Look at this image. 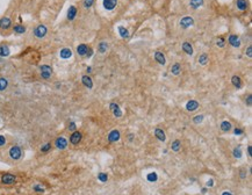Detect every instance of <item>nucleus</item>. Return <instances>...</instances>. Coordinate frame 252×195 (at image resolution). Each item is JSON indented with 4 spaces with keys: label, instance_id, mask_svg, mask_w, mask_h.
Listing matches in <instances>:
<instances>
[{
    "label": "nucleus",
    "instance_id": "nucleus-1",
    "mask_svg": "<svg viewBox=\"0 0 252 195\" xmlns=\"http://www.w3.org/2000/svg\"><path fill=\"white\" fill-rule=\"evenodd\" d=\"M33 34H34V36L36 38H44L47 36V34H48V28H47L45 25L41 23V25H38V26H36L34 28Z\"/></svg>",
    "mask_w": 252,
    "mask_h": 195
},
{
    "label": "nucleus",
    "instance_id": "nucleus-2",
    "mask_svg": "<svg viewBox=\"0 0 252 195\" xmlns=\"http://www.w3.org/2000/svg\"><path fill=\"white\" fill-rule=\"evenodd\" d=\"M40 74H41V77H42L44 80L50 79L51 76H52V67H51L50 65H47V64L41 65V66H40Z\"/></svg>",
    "mask_w": 252,
    "mask_h": 195
},
{
    "label": "nucleus",
    "instance_id": "nucleus-3",
    "mask_svg": "<svg viewBox=\"0 0 252 195\" xmlns=\"http://www.w3.org/2000/svg\"><path fill=\"white\" fill-rule=\"evenodd\" d=\"M22 149L18 145H14L10 149V157L13 159V160H19L21 157H22Z\"/></svg>",
    "mask_w": 252,
    "mask_h": 195
},
{
    "label": "nucleus",
    "instance_id": "nucleus-4",
    "mask_svg": "<svg viewBox=\"0 0 252 195\" xmlns=\"http://www.w3.org/2000/svg\"><path fill=\"white\" fill-rule=\"evenodd\" d=\"M0 180H1V182L4 185H13V183L16 182V176L11 174V173H6V174H3V176H1Z\"/></svg>",
    "mask_w": 252,
    "mask_h": 195
},
{
    "label": "nucleus",
    "instance_id": "nucleus-5",
    "mask_svg": "<svg viewBox=\"0 0 252 195\" xmlns=\"http://www.w3.org/2000/svg\"><path fill=\"white\" fill-rule=\"evenodd\" d=\"M228 43H229L231 47H233V48H239L240 44H242L239 36H237L236 34H231V35L229 36V38H228Z\"/></svg>",
    "mask_w": 252,
    "mask_h": 195
},
{
    "label": "nucleus",
    "instance_id": "nucleus-6",
    "mask_svg": "<svg viewBox=\"0 0 252 195\" xmlns=\"http://www.w3.org/2000/svg\"><path fill=\"white\" fill-rule=\"evenodd\" d=\"M12 27V20L8 16H4L0 19V29L1 30H8Z\"/></svg>",
    "mask_w": 252,
    "mask_h": 195
},
{
    "label": "nucleus",
    "instance_id": "nucleus-7",
    "mask_svg": "<svg viewBox=\"0 0 252 195\" xmlns=\"http://www.w3.org/2000/svg\"><path fill=\"white\" fill-rule=\"evenodd\" d=\"M193 25H194V19L192 16H185V18H183L180 20V27L181 28L187 29V28L192 27Z\"/></svg>",
    "mask_w": 252,
    "mask_h": 195
},
{
    "label": "nucleus",
    "instance_id": "nucleus-8",
    "mask_svg": "<svg viewBox=\"0 0 252 195\" xmlns=\"http://www.w3.org/2000/svg\"><path fill=\"white\" fill-rule=\"evenodd\" d=\"M55 146H56L57 149H59V150L66 149V148H67V141H66V138L63 137V136L57 137L56 141H55Z\"/></svg>",
    "mask_w": 252,
    "mask_h": 195
},
{
    "label": "nucleus",
    "instance_id": "nucleus-9",
    "mask_svg": "<svg viewBox=\"0 0 252 195\" xmlns=\"http://www.w3.org/2000/svg\"><path fill=\"white\" fill-rule=\"evenodd\" d=\"M81 138H82V135H81V133L76 130V131H73V133H72V135L70 136V143H71V144H73V145H77V144H79V143H80Z\"/></svg>",
    "mask_w": 252,
    "mask_h": 195
},
{
    "label": "nucleus",
    "instance_id": "nucleus-10",
    "mask_svg": "<svg viewBox=\"0 0 252 195\" xmlns=\"http://www.w3.org/2000/svg\"><path fill=\"white\" fill-rule=\"evenodd\" d=\"M120 137H121V135H120V131L119 130H112L111 133H109V135H108V142L109 143H115V142H117L119 139H120Z\"/></svg>",
    "mask_w": 252,
    "mask_h": 195
},
{
    "label": "nucleus",
    "instance_id": "nucleus-11",
    "mask_svg": "<svg viewBox=\"0 0 252 195\" xmlns=\"http://www.w3.org/2000/svg\"><path fill=\"white\" fill-rule=\"evenodd\" d=\"M77 13H78V11H77V7L76 6H70L69 7V10H67V14H66V18H67V20H70V21H73L74 19H76V16H77Z\"/></svg>",
    "mask_w": 252,
    "mask_h": 195
},
{
    "label": "nucleus",
    "instance_id": "nucleus-12",
    "mask_svg": "<svg viewBox=\"0 0 252 195\" xmlns=\"http://www.w3.org/2000/svg\"><path fill=\"white\" fill-rule=\"evenodd\" d=\"M117 5V0H104V7L107 11H113Z\"/></svg>",
    "mask_w": 252,
    "mask_h": 195
},
{
    "label": "nucleus",
    "instance_id": "nucleus-13",
    "mask_svg": "<svg viewBox=\"0 0 252 195\" xmlns=\"http://www.w3.org/2000/svg\"><path fill=\"white\" fill-rule=\"evenodd\" d=\"M59 56L62 59H69L72 57V50L70 48H63L59 51Z\"/></svg>",
    "mask_w": 252,
    "mask_h": 195
},
{
    "label": "nucleus",
    "instance_id": "nucleus-14",
    "mask_svg": "<svg viewBox=\"0 0 252 195\" xmlns=\"http://www.w3.org/2000/svg\"><path fill=\"white\" fill-rule=\"evenodd\" d=\"M81 82H82L84 86L90 88V89L93 87V80H92V78L90 76H82L81 77Z\"/></svg>",
    "mask_w": 252,
    "mask_h": 195
},
{
    "label": "nucleus",
    "instance_id": "nucleus-15",
    "mask_svg": "<svg viewBox=\"0 0 252 195\" xmlns=\"http://www.w3.org/2000/svg\"><path fill=\"white\" fill-rule=\"evenodd\" d=\"M199 107H200V105H199V102H198L196 100H191V101H188V102L186 104V109H187L188 112H194V111H196Z\"/></svg>",
    "mask_w": 252,
    "mask_h": 195
},
{
    "label": "nucleus",
    "instance_id": "nucleus-16",
    "mask_svg": "<svg viewBox=\"0 0 252 195\" xmlns=\"http://www.w3.org/2000/svg\"><path fill=\"white\" fill-rule=\"evenodd\" d=\"M154 59L160 64V65H165L166 64V58L164 56V54L161 51H156L154 52Z\"/></svg>",
    "mask_w": 252,
    "mask_h": 195
},
{
    "label": "nucleus",
    "instance_id": "nucleus-17",
    "mask_svg": "<svg viewBox=\"0 0 252 195\" xmlns=\"http://www.w3.org/2000/svg\"><path fill=\"white\" fill-rule=\"evenodd\" d=\"M109 108H111V111L113 112V114L116 116V117H121L122 116V111L120 109V107H119V105H116V104H111L109 105Z\"/></svg>",
    "mask_w": 252,
    "mask_h": 195
},
{
    "label": "nucleus",
    "instance_id": "nucleus-18",
    "mask_svg": "<svg viewBox=\"0 0 252 195\" xmlns=\"http://www.w3.org/2000/svg\"><path fill=\"white\" fill-rule=\"evenodd\" d=\"M87 50H89V47L86 45V44H84V43H81V44H79L78 47H77V54L79 55V56H86V54H87Z\"/></svg>",
    "mask_w": 252,
    "mask_h": 195
},
{
    "label": "nucleus",
    "instance_id": "nucleus-19",
    "mask_svg": "<svg viewBox=\"0 0 252 195\" xmlns=\"http://www.w3.org/2000/svg\"><path fill=\"white\" fill-rule=\"evenodd\" d=\"M11 54L10 47L6 44H1L0 45V57H8Z\"/></svg>",
    "mask_w": 252,
    "mask_h": 195
},
{
    "label": "nucleus",
    "instance_id": "nucleus-20",
    "mask_svg": "<svg viewBox=\"0 0 252 195\" xmlns=\"http://www.w3.org/2000/svg\"><path fill=\"white\" fill-rule=\"evenodd\" d=\"M236 6L239 11H246L249 7V3H247V0H237Z\"/></svg>",
    "mask_w": 252,
    "mask_h": 195
},
{
    "label": "nucleus",
    "instance_id": "nucleus-21",
    "mask_svg": "<svg viewBox=\"0 0 252 195\" xmlns=\"http://www.w3.org/2000/svg\"><path fill=\"white\" fill-rule=\"evenodd\" d=\"M181 48H183V50L187 54V55H193V47H192V44L190 43V42H184L183 43V45H181Z\"/></svg>",
    "mask_w": 252,
    "mask_h": 195
},
{
    "label": "nucleus",
    "instance_id": "nucleus-22",
    "mask_svg": "<svg viewBox=\"0 0 252 195\" xmlns=\"http://www.w3.org/2000/svg\"><path fill=\"white\" fill-rule=\"evenodd\" d=\"M154 136H156L157 139H159L160 142H165V139H166V136H165L164 130H161V129H159V128H157V129L154 130Z\"/></svg>",
    "mask_w": 252,
    "mask_h": 195
},
{
    "label": "nucleus",
    "instance_id": "nucleus-23",
    "mask_svg": "<svg viewBox=\"0 0 252 195\" xmlns=\"http://www.w3.org/2000/svg\"><path fill=\"white\" fill-rule=\"evenodd\" d=\"M231 82H232V85L237 88V89H239V88H242V79L238 77V76H233L232 78H231Z\"/></svg>",
    "mask_w": 252,
    "mask_h": 195
},
{
    "label": "nucleus",
    "instance_id": "nucleus-24",
    "mask_svg": "<svg viewBox=\"0 0 252 195\" xmlns=\"http://www.w3.org/2000/svg\"><path fill=\"white\" fill-rule=\"evenodd\" d=\"M232 129V124L229 122V121H223L222 123H221V130L223 131V133H228V131H230Z\"/></svg>",
    "mask_w": 252,
    "mask_h": 195
},
{
    "label": "nucleus",
    "instance_id": "nucleus-25",
    "mask_svg": "<svg viewBox=\"0 0 252 195\" xmlns=\"http://www.w3.org/2000/svg\"><path fill=\"white\" fill-rule=\"evenodd\" d=\"M205 4V1L203 0H191L190 1V5H191V7L192 8H194V10H196V8H200L202 5Z\"/></svg>",
    "mask_w": 252,
    "mask_h": 195
},
{
    "label": "nucleus",
    "instance_id": "nucleus-26",
    "mask_svg": "<svg viewBox=\"0 0 252 195\" xmlns=\"http://www.w3.org/2000/svg\"><path fill=\"white\" fill-rule=\"evenodd\" d=\"M180 72H181V65L179 63L173 64L172 67H171V73L174 74V76H178V74H180Z\"/></svg>",
    "mask_w": 252,
    "mask_h": 195
},
{
    "label": "nucleus",
    "instance_id": "nucleus-27",
    "mask_svg": "<svg viewBox=\"0 0 252 195\" xmlns=\"http://www.w3.org/2000/svg\"><path fill=\"white\" fill-rule=\"evenodd\" d=\"M13 32L15 34H25L26 33V27L23 25H15L13 27Z\"/></svg>",
    "mask_w": 252,
    "mask_h": 195
},
{
    "label": "nucleus",
    "instance_id": "nucleus-28",
    "mask_svg": "<svg viewBox=\"0 0 252 195\" xmlns=\"http://www.w3.org/2000/svg\"><path fill=\"white\" fill-rule=\"evenodd\" d=\"M107 49H108V43H107V42L102 41V42H100V43L98 44V51H99L100 54H105V52L107 51Z\"/></svg>",
    "mask_w": 252,
    "mask_h": 195
},
{
    "label": "nucleus",
    "instance_id": "nucleus-29",
    "mask_svg": "<svg viewBox=\"0 0 252 195\" xmlns=\"http://www.w3.org/2000/svg\"><path fill=\"white\" fill-rule=\"evenodd\" d=\"M119 34H120V36H121L122 38H129V32H128V29L124 28V27H122V26L119 27Z\"/></svg>",
    "mask_w": 252,
    "mask_h": 195
},
{
    "label": "nucleus",
    "instance_id": "nucleus-30",
    "mask_svg": "<svg viewBox=\"0 0 252 195\" xmlns=\"http://www.w3.org/2000/svg\"><path fill=\"white\" fill-rule=\"evenodd\" d=\"M8 86V80L4 77L0 78V92H4Z\"/></svg>",
    "mask_w": 252,
    "mask_h": 195
},
{
    "label": "nucleus",
    "instance_id": "nucleus-31",
    "mask_svg": "<svg viewBox=\"0 0 252 195\" xmlns=\"http://www.w3.org/2000/svg\"><path fill=\"white\" fill-rule=\"evenodd\" d=\"M208 60H209V58H208V56H207L206 54L200 55L199 58H198V62H199V64H201V65H206V64L208 63Z\"/></svg>",
    "mask_w": 252,
    "mask_h": 195
},
{
    "label": "nucleus",
    "instance_id": "nucleus-32",
    "mask_svg": "<svg viewBox=\"0 0 252 195\" xmlns=\"http://www.w3.org/2000/svg\"><path fill=\"white\" fill-rule=\"evenodd\" d=\"M146 180L150 181V182H156L158 180V175L156 172H150L148 175H146Z\"/></svg>",
    "mask_w": 252,
    "mask_h": 195
},
{
    "label": "nucleus",
    "instance_id": "nucleus-33",
    "mask_svg": "<svg viewBox=\"0 0 252 195\" xmlns=\"http://www.w3.org/2000/svg\"><path fill=\"white\" fill-rule=\"evenodd\" d=\"M180 148H181V143H180V141H174L173 143H172V145H171V149H172V151H179L180 150Z\"/></svg>",
    "mask_w": 252,
    "mask_h": 195
},
{
    "label": "nucleus",
    "instance_id": "nucleus-34",
    "mask_svg": "<svg viewBox=\"0 0 252 195\" xmlns=\"http://www.w3.org/2000/svg\"><path fill=\"white\" fill-rule=\"evenodd\" d=\"M93 5H94V0H84L82 1L84 8H91Z\"/></svg>",
    "mask_w": 252,
    "mask_h": 195
},
{
    "label": "nucleus",
    "instance_id": "nucleus-35",
    "mask_svg": "<svg viewBox=\"0 0 252 195\" xmlns=\"http://www.w3.org/2000/svg\"><path fill=\"white\" fill-rule=\"evenodd\" d=\"M232 154H233V157H235V158L239 159V158L242 157V151H240V148H239V146H238V148H235V149H233V151H232Z\"/></svg>",
    "mask_w": 252,
    "mask_h": 195
},
{
    "label": "nucleus",
    "instance_id": "nucleus-36",
    "mask_svg": "<svg viewBox=\"0 0 252 195\" xmlns=\"http://www.w3.org/2000/svg\"><path fill=\"white\" fill-rule=\"evenodd\" d=\"M98 179H99L101 182H106V181L108 180V175H107L106 173H104V172H100V173L98 174Z\"/></svg>",
    "mask_w": 252,
    "mask_h": 195
},
{
    "label": "nucleus",
    "instance_id": "nucleus-37",
    "mask_svg": "<svg viewBox=\"0 0 252 195\" xmlns=\"http://www.w3.org/2000/svg\"><path fill=\"white\" fill-rule=\"evenodd\" d=\"M202 121H203V115H202V114L196 115V116L193 117V122H194L195 124H199V123H201Z\"/></svg>",
    "mask_w": 252,
    "mask_h": 195
},
{
    "label": "nucleus",
    "instance_id": "nucleus-38",
    "mask_svg": "<svg viewBox=\"0 0 252 195\" xmlns=\"http://www.w3.org/2000/svg\"><path fill=\"white\" fill-rule=\"evenodd\" d=\"M51 149V143H45L42 148H41V152H43V153H47L49 150Z\"/></svg>",
    "mask_w": 252,
    "mask_h": 195
},
{
    "label": "nucleus",
    "instance_id": "nucleus-39",
    "mask_svg": "<svg viewBox=\"0 0 252 195\" xmlns=\"http://www.w3.org/2000/svg\"><path fill=\"white\" fill-rule=\"evenodd\" d=\"M33 189H34L35 192H37V193H43V192H44V188H43L41 185H35V186L33 187Z\"/></svg>",
    "mask_w": 252,
    "mask_h": 195
},
{
    "label": "nucleus",
    "instance_id": "nucleus-40",
    "mask_svg": "<svg viewBox=\"0 0 252 195\" xmlns=\"http://www.w3.org/2000/svg\"><path fill=\"white\" fill-rule=\"evenodd\" d=\"M216 44L218 45V47H224V44H225V42H224V38L223 37H220V38H217V42H216Z\"/></svg>",
    "mask_w": 252,
    "mask_h": 195
},
{
    "label": "nucleus",
    "instance_id": "nucleus-41",
    "mask_svg": "<svg viewBox=\"0 0 252 195\" xmlns=\"http://www.w3.org/2000/svg\"><path fill=\"white\" fill-rule=\"evenodd\" d=\"M69 130H71V131H76V129H77V126H76V123L74 122H70V124H69Z\"/></svg>",
    "mask_w": 252,
    "mask_h": 195
},
{
    "label": "nucleus",
    "instance_id": "nucleus-42",
    "mask_svg": "<svg viewBox=\"0 0 252 195\" xmlns=\"http://www.w3.org/2000/svg\"><path fill=\"white\" fill-rule=\"evenodd\" d=\"M5 144H6V138H5V136L0 135V146H4Z\"/></svg>",
    "mask_w": 252,
    "mask_h": 195
},
{
    "label": "nucleus",
    "instance_id": "nucleus-43",
    "mask_svg": "<svg viewBox=\"0 0 252 195\" xmlns=\"http://www.w3.org/2000/svg\"><path fill=\"white\" fill-rule=\"evenodd\" d=\"M233 134H235L236 136H239V135H242V134H243V130H242L240 128H236V129L233 130Z\"/></svg>",
    "mask_w": 252,
    "mask_h": 195
},
{
    "label": "nucleus",
    "instance_id": "nucleus-44",
    "mask_svg": "<svg viewBox=\"0 0 252 195\" xmlns=\"http://www.w3.org/2000/svg\"><path fill=\"white\" fill-rule=\"evenodd\" d=\"M251 50H252V47H251V45H249V47H247V50L245 51V54L247 55V57H251V56H252V52H251Z\"/></svg>",
    "mask_w": 252,
    "mask_h": 195
},
{
    "label": "nucleus",
    "instance_id": "nucleus-45",
    "mask_svg": "<svg viewBox=\"0 0 252 195\" xmlns=\"http://www.w3.org/2000/svg\"><path fill=\"white\" fill-rule=\"evenodd\" d=\"M246 104H247V106H251V105H252V98H251V95H249V96H247Z\"/></svg>",
    "mask_w": 252,
    "mask_h": 195
},
{
    "label": "nucleus",
    "instance_id": "nucleus-46",
    "mask_svg": "<svg viewBox=\"0 0 252 195\" xmlns=\"http://www.w3.org/2000/svg\"><path fill=\"white\" fill-rule=\"evenodd\" d=\"M92 55H93V50H92L91 48H89V50H87V54H86V57H89V58H90Z\"/></svg>",
    "mask_w": 252,
    "mask_h": 195
},
{
    "label": "nucleus",
    "instance_id": "nucleus-47",
    "mask_svg": "<svg viewBox=\"0 0 252 195\" xmlns=\"http://www.w3.org/2000/svg\"><path fill=\"white\" fill-rule=\"evenodd\" d=\"M207 186H208V187H213V186H214V181H213V179L208 180V182H207Z\"/></svg>",
    "mask_w": 252,
    "mask_h": 195
},
{
    "label": "nucleus",
    "instance_id": "nucleus-48",
    "mask_svg": "<svg viewBox=\"0 0 252 195\" xmlns=\"http://www.w3.org/2000/svg\"><path fill=\"white\" fill-rule=\"evenodd\" d=\"M222 195H233L231 192H229V190H225V192H223L222 193Z\"/></svg>",
    "mask_w": 252,
    "mask_h": 195
},
{
    "label": "nucleus",
    "instance_id": "nucleus-49",
    "mask_svg": "<svg viewBox=\"0 0 252 195\" xmlns=\"http://www.w3.org/2000/svg\"><path fill=\"white\" fill-rule=\"evenodd\" d=\"M247 153H249V156L251 157V145L247 146Z\"/></svg>",
    "mask_w": 252,
    "mask_h": 195
},
{
    "label": "nucleus",
    "instance_id": "nucleus-50",
    "mask_svg": "<svg viewBox=\"0 0 252 195\" xmlns=\"http://www.w3.org/2000/svg\"><path fill=\"white\" fill-rule=\"evenodd\" d=\"M240 178H242V179L245 178V171H242V173H240Z\"/></svg>",
    "mask_w": 252,
    "mask_h": 195
},
{
    "label": "nucleus",
    "instance_id": "nucleus-51",
    "mask_svg": "<svg viewBox=\"0 0 252 195\" xmlns=\"http://www.w3.org/2000/svg\"><path fill=\"white\" fill-rule=\"evenodd\" d=\"M91 72H92V67L89 66V67H87V73H91Z\"/></svg>",
    "mask_w": 252,
    "mask_h": 195
}]
</instances>
